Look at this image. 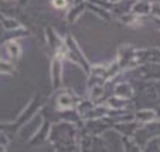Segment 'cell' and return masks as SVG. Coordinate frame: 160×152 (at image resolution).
<instances>
[{
	"label": "cell",
	"mask_w": 160,
	"mask_h": 152,
	"mask_svg": "<svg viewBox=\"0 0 160 152\" xmlns=\"http://www.w3.org/2000/svg\"><path fill=\"white\" fill-rule=\"evenodd\" d=\"M52 4H54L55 7H64L67 4L65 0H52Z\"/></svg>",
	"instance_id": "1"
}]
</instances>
